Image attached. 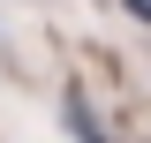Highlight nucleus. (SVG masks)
Masks as SVG:
<instances>
[{"mask_svg":"<svg viewBox=\"0 0 151 143\" xmlns=\"http://www.w3.org/2000/svg\"><path fill=\"white\" fill-rule=\"evenodd\" d=\"M68 128H76V136H83V143H106V136H98V128H91V113H83V98H68Z\"/></svg>","mask_w":151,"mask_h":143,"instance_id":"nucleus-1","label":"nucleus"},{"mask_svg":"<svg viewBox=\"0 0 151 143\" xmlns=\"http://www.w3.org/2000/svg\"><path fill=\"white\" fill-rule=\"evenodd\" d=\"M129 8H136V15H144V23H151V0H129Z\"/></svg>","mask_w":151,"mask_h":143,"instance_id":"nucleus-2","label":"nucleus"}]
</instances>
